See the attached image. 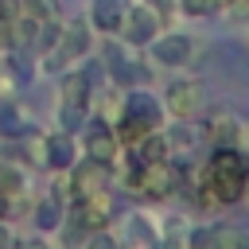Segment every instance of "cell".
<instances>
[{"label":"cell","mask_w":249,"mask_h":249,"mask_svg":"<svg viewBox=\"0 0 249 249\" xmlns=\"http://www.w3.org/2000/svg\"><path fill=\"white\" fill-rule=\"evenodd\" d=\"M152 58L163 62V66H183L191 58V39L187 35H163V39H152Z\"/></svg>","instance_id":"obj_10"},{"label":"cell","mask_w":249,"mask_h":249,"mask_svg":"<svg viewBox=\"0 0 249 249\" xmlns=\"http://www.w3.org/2000/svg\"><path fill=\"white\" fill-rule=\"evenodd\" d=\"M121 16H124V4L121 0H93L89 8V19L97 31H117L121 27Z\"/></svg>","instance_id":"obj_13"},{"label":"cell","mask_w":249,"mask_h":249,"mask_svg":"<svg viewBox=\"0 0 249 249\" xmlns=\"http://www.w3.org/2000/svg\"><path fill=\"white\" fill-rule=\"evenodd\" d=\"M43 163L54 167V171H66V167L74 163V140H70V132H51V136H43Z\"/></svg>","instance_id":"obj_11"},{"label":"cell","mask_w":249,"mask_h":249,"mask_svg":"<svg viewBox=\"0 0 249 249\" xmlns=\"http://www.w3.org/2000/svg\"><path fill=\"white\" fill-rule=\"evenodd\" d=\"M23 187H27L23 171H19L16 163H0V198H8V195H23Z\"/></svg>","instance_id":"obj_14"},{"label":"cell","mask_w":249,"mask_h":249,"mask_svg":"<svg viewBox=\"0 0 249 249\" xmlns=\"http://www.w3.org/2000/svg\"><path fill=\"white\" fill-rule=\"evenodd\" d=\"M70 198H86V195H93V191H105L109 187V163H97V160H89L86 156V163H70Z\"/></svg>","instance_id":"obj_4"},{"label":"cell","mask_w":249,"mask_h":249,"mask_svg":"<svg viewBox=\"0 0 249 249\" xmlns=\"http://www.w3.org/2000/svg\"><path fill=\"white\" fill-rule=\"evenodd\" d=\"M23 12V0H0V23H16V16Z\"/></svg>","instance_id":"obj_19"},{"label":"cell","mask_w":249,"mask_h":249,"mask_svg":"<svg viewBox=\"0 0 249 249\" xmlns=\"http://www.w3.org/2000/svg\"><path fill=\"white\" fill-rule=\"evenodd\" d=\"M128 183H132V191H140L144 198H167V195L175 191V183H179V171L167 163V156H163V160H140V163L132 167Z\"/></svg>","instance_id":"obj_3"},{"label":"cell","mask_w":249,"mask_h":249,"mask_svg":"<svg viewBox=\"0 0 249 249\" xmlns=\"http://www.w3.org/2000/svg\"><path fill=\"white\" fill-rule=\"evenodd\" d=\"M179 4H183L187 16H210V12H218L226 0H179Z\"/></svg>","instance_id":"obj_18"},{"label":"cell","mask_w":249,"mask_h":249,"mask_svg":"<svg viewBox=\"0 0 249 249\" xmlns=\"http://www.w3.org/2000/svg\"><path fill=\"white\" fill-rule=\"evenodd\" d=\"M19 249H51V245H47V241H39V237H31V241H23Z\"/></svg>","instance_id":"obj_23"},{"label":"cell","mask_w":249,"mask_h":249,"mask_svg":"<svg viewBox=\"0 0 249 249\" xmlns=\"http://www.w3.org/2000/svg\"><path fill=\"white\" fill-rule=\"evenodd\" d=\"M0 249H12V233H8L4 222H0Z\"/></svg>","instance_id":"obj_22"},{"label":"cell","mask_w":249,"mask_h":249,"mask_svg":"<svg viewBox=\"0 0 249 249\" xmlns=\"http://www.w3.org/2000/svg\"><path fill=\"white\" fill-rule=\"evenodd\" d=\"M27 4H31V12H35V16H43V19L58 12V0H27Z\"/></svg>","instance_id":"obj_21"},{"label":"cell","mask_w":249,"mask_h":249,"mask_svg":"<svg viewBox=\"0 0 249 249\" xmlns=\"http://www.w3.org/2000/svg\"><path fill=\"white\" fill-rule=\"evenodd\" d=\"M58 222H62L58 198H43V202L35 206V226H39V230H58Z\"/></svg>","instance_id":"obj_15"},{"label":"cell","mask_w":249,"mask_h":249,"mask_svg":"<svg viewBox=\"0 0 249 249\" xmlns=\"http://www.w3.org/2000/svg\"><path fill=\"white\" fill-rule=\"evenodd\" d=\"M156 27H160L156 8H144V4H140V8H124L117 31H124L128 43H152V39H156Z\"/></svg>","instance_id":"obj_7"},{"label":"cell","mask_w":249,"mask_h":249,"mask_svg":"<svg viewBox=\"0 0 249 249\" xmlns=\"http://www.w3.org/2000/svg\"><path fill=\"white\" fill-rule=\"evenodd\" d=\"M206 132H210V136H214L218 144H230V140L237 136V128L230 124V117H226V113H214V117H210V128H206Z\"/></svg>","instance_id":"obj_16"},{"label":"cell","mask_w":249,"mask_h":249,"mask_svg":"<svg viewBox=\"0 0 249 249\" xmlns=\"http://www.w3.org/2000/svg\"><path fill=\"white\" fill-rule=\"evenodd\" d=\"M86 249H121V245H117V237H109L105 230H93L89 241H86Z\"/></svg>","instance_id":"obj_20"},{"label":"cell","mask_w":249,"mask_h":249,"mask_svg":"<svg viewBox=\"0 0 249 249\" xmlns=\"http://www.w3.org/2000/svg\"><path fill=\"white\" fill-rule=\"evenodd\" d=\"M198 105H202V86H198V82H175V86L167 89V109H171V117L187 121V117L198 113Z\"/></svg>","instance_id":"obj_9"},{"label":"cell","mask_w":249,"mask_h":249,"mask_svg":"<svg viewBox=\"0 0 249 249\" xmlns=\"http://www.w3.org/2000/svg\"><path fill=\"white\" fill-rule=\"evenodd\" d=\"M187 249H222V237H218V230H195Z\"/></svg>","instance_id":"obj_17"},{"label":"cell","mask_w":249,"mask_h":249,"mask_svg":"<svg viewBox=\"0 0 249 249\" xmlns=\"http://www.w3.org/2000/svg\"><path fill=\"white\" fill-rule=\"evenodd\" d=\"M117 148H121V140H117V132H113L109 124L93 121V124L86 128V156H89V160L113 163V160H117Z\"/></svg>","instance_id":"obj_8"},{"label":"cell","mask_w":249,"mask_h":249,"mask_svg":"<svg viewBox=\"0 0 249 249\" xmlns=\"http://www.w3.org/2000/svg\"><path fill=\"white\" fill-rule=\"evenodd\" d=\"M152 249H175V245H171V241H163V245H152Z\"/></svg>","instance_id":"obj_25"},{"label":"cell","mask_w":249,"mask_h":249,"mask_svg":"<svg viewBox=\"0 0 249 249\" xmlns=\"http://www.w3.org/2000/svg\"><path fill=\"white\" fill-rule=\"evenodd\" d=\"M249 187V160L230 148V144H218V152L210 156L206 163V175H202V195L206 202H237Z\"/></svg>","instance_id":"obj_1"},{"label":"cell","mask_w":249,"mask_h":249,"mask_svg":"<svg viewBox=\"0 0 249 249\" xmlns=\"http://www.w3.org/2000/svg\"><path fill=\"white\" fill-rule=\"evenodd\" d=\"M152 4H156V8H163V4H167V0H152Z\"/></svg>","instance_id":"obj_26"},{"label":"cell","mask_w":249,"mask_h":249,"mask_svg":"<svg viewBox=\"0 0 249 249\" xmlns=\"http://www.w3.org/2000/svg\"><path fill=\"white\" fill-rule=\"evenodd\" d=\"M0 47H12V39H8V23H0Z\"/></svg>","instance_id":"obj_24"},{"label":"cell","mask_w":249,"mask_h":249,"mask_svg":"<svg viewBox=\"0 0 249 249\" xmlns=\"http://www.w3.org/2000/svg\"><path fill=\"white\" fill-rule=\"evenodd\" d=\"M124 113H128V117H136V121H144L148 128H160V121H163L160 105H156L148 93H128V101H124Z\"/></svg>","instance_id":"obj_12"},{"label":"cell","mask_w":249,"mask_h":249,"mask_svg":"<svg viewBox=\"0 0 249 249\" xmlns=\"http://www.w3.org/2000/svg\"><path fill=\"white\" fill-rule=\"evenodd\" d=\"M86 51H89V31H86V23H66L62 35H58V43H54V51H51V62H47V66L54 70V66L78 62Z\"/></svg>","instance_id":"obj_5"},{"label":"cell","mask_w":249,"mask_h":249,"mask_svg":"<svg viewBox=\"0 0 249 249\" xmlns=\"http://www.w3.org/2000/svg\"><path fill=\"white\" fill-rule=\"evenodd\" d=\"M86 109H89V74L74 70L58 86V121H62V132H74L86 121Z\"/></svg>","instance_id":"obj_2"},{"label":"cell","mask_w":249,"mask_h":249,"mask_svg":"<svg viewBox=\"0 0 249 249\" xmlns=\"http://www.w3.org/2000/svg\"><path fill=\"white\" fill-rule=\"evenodd\" d=\"M113 218V198H109V187L105 191H93L86 198H74V222L86 226V230H105V222Z\"/></svg>","instance_id":"obj_6"}]
</instances>
